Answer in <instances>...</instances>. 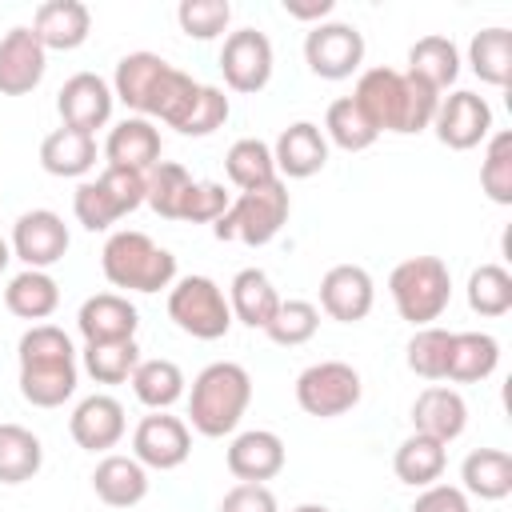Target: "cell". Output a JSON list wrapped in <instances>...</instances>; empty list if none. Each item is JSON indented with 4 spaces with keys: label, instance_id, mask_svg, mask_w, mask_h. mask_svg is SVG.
<instances>
[{
    "label": "cell",
    "instance_id": "cell-5",
    "mask_svg": "<svg viewBox=\"0 0 512 512\" xmlns=\"http://www.w3.org/2000/svg\"><path fill=\"white\" fill-rule=\"evenodd\" d=\"M388 292L400 320H408L412 328H428L432 320L444 316L452 300V272L440 256H408L392 268Z\"/></svg>",
    "mask_w": 512,
    "mask_h": 512
},
{
    "label": "cell",
    "instance_id": "cell-8",
    "mask_svg": "<svg viewBox=\"0 0 512 512\" xmlns=\"http://www.w3.org/2000/svg\"><path fill=\"white\" fill-rule=\"evenodd\" d=\"M168 320L180 332H188L192 340H220L236 324L232 308H228V296H224V288L212 276H184V280H176L168 288Z\"/></svg>",
    "mask_w": 512,
    "mask_h": 512
},
{
    "label": "cell",
    "instance_id": "cell-53",
    "mask_svg": "<svg viewBox=\"0 0 512 512\" xmlns=\"http://www.w3.org/2000/svg\"><path fill=\"white\" fill-rule=\"evenodd\" d=\"M292 512H332V508L328 504H296Z\"/></svg>",
    "mask_w": 512,
    "mask_h": 512
},
{
    "label": "cell",
    "instance_id": "cell-38",
    "mask_svg": "<svg viewBox=\"0 0 512 512\" xmlns=\"http://www.w3.org/2000/svg\"><path fill=\"white\" fill-rule=\"evenodd\" d=\"M320 132H324V140H332V144L344 148V152H364V148H372L376 136H380V132L368 124V116L356 108L352 96H340V100L328 104Z\"/></svg>",
    "mask_w": 512,
    "mask_h": 512
},
{
    "label": "cell",
    "instance_id": "cell-22",
    "mask_svg": "<svg viewBox=\"0 0 512 512\" xmlns=\"http://www.w3.org/2000/svg\"><path fill=\"white\" fill-rule=\"evenodd\" d=\"M160 128L144 116H124L120 124H112L108 140H104V160L108 168H128V172H152L160 164Z\"/></svg>",
    "mask_w": 512,
    "mask_h": 512
},
{
    "label": "cell",
    "instance_id": "cell-42",
    "mask_svg": "<svg viewBox=\"0 0 512 512\" xmlns=\"http://www.w3.org/2000/svg\"><path fill=\"white\" fill-rule=\"evenodd\" d=\"M316 328H320V308L312 300H280V308L268 320L264 336L272 344H280V348H300V344H308L316 336Z\"/></svg>",
    "mask_w": 512,
    "mask_h": 512
},
{
    "label": "cell",
    "instance_id": "cell-3",
    "mask_svg": "<svg viewBox=\"0 0 512 512\" xmlns=\"http://www.w3.org/2000/svg\"><path fill=\"white\" fill-rule=\"evenodd\" d=\"M252 404V376L244 364L236 360H216L208 368H200V376L192 380L188 392V424L200 436H232L244 420Z\"/></svg>",
    "mask_w": 512,
    "mask_h": 512
},
{
    "label": "cell",
    "instance_id": "cell-40",
    "mask_svg": "<svg viewBox=\"0 0 512 512\" xmlns=\"http://www.w3.org/2000/svg\"><path fill=\"white\" fill-rule=\"evenodd\" d=\"M468 308L476 316H508L512 312V272L504 264H480L468 276Z\"/></svg>",
    "mask_w": 512,
    "mask_h": 512
},
{
    "label": "cell",
    "instance_id": "cell-6",
    "mask_svg": "<svg viewBox=\"0 0 512 512\" xmlns=\"http://www.w3.org/2000/svg\"><path fill=\"white\" fill-rule=\"evenodd\" d=\"M288 212H292L288 188H284V180H272V184L240 192L228 204V212L212 224V236L216 240H240L248 248H264L280 236V228L288 224Z\"/></svg>",
    "mask_w": 512,
    "mask_h": 512
},
{
    "label": "cell",
    "instance_id": "cell-41",
    "mask_svg": "<svg viewBox=\"0 0 512 512\" xmlns=\"http://www.w3.org/2000/svg\"><path fill=\"white\" fill-rule=\"evenodd\" d=\"M84 372L96 384H124L132 368L140 364V344L136 340H104V344H84Z\"/></svg>",
    "mask_w": 512,
    "mask_h": 512
},
{
    "label": "cell",
    "instance_id": "cell-7",
    "mask_svg": "<svg viewBox=\"0 0 512 512\" xmlns=\"http://www.w3.org/2000/svg\"><path fill=\"white\" fill-rule=\"evenodd\" d=\"M144 204V176L128 168H108L96 180H80L72 192V212L88 232H108L116 220Z\"/></svg>",
    "mask_w": 512,
    "mask_h": 512
},
{
    "label": "cell",
    "instance_id": "cell-15",
    "mask_svg": "<svg viewBox=\"0 0 512 512\" xmlns=\"http://www.w3.org/2000/svg\"><path fill=\"white\" fill-rule=\"evenodd\" d=\"M112 104H116L112 84L96 72H76L56 92V112H60L64 128H76L88 136H96V128H104L112 120Z\"/></svg>",
    "mask_w": 512,
    "mask_h": 512
},
{
    "label": "cell",
    "instance_id": "cell-44",
    "mask_svg": "<svg viewBox=\"0 0 512 512\" xmlns=\"http://www.w3.org/2000/svg\"><path fill=\"white\" fill-rule=\"evenodd\" d=\"M480 188L492 204H512V132H492L480 164Z\"/></svg>",
    "mask_w": 512,
    "mask_h": 512
},
{
    "label": "cell",
    "instance_id": "cell-17",
    "mask_svg": "<svg viewBox=\"0 0 512 512\" xmlns=\"http://www.w3.org/2000/svg\"><path fill=\"white\" fill-rule=\"evenodd\" d=\"M124 428H128L124 404L116 396H108V392L84 396L72 408V416H68V432H72V440L84 452H108V448H116L124 440Z\"/></svg>",
    "mask_w": 512,
    "mask_h": 512
},
{
    "label": "cell",
    "instance_id": "cell-2",
    "mask_svg": "<svg viewBox=\"0 0 512 512\" xmlns=\"http://www.w3.org/2000/svg\"><path fill=\"white\" fill-rule=\"evenodd\" d=\"M16 360H20V396L32 408H60L64 400H72L80 368L64 328L32 324L16 344Z\"/></svg>",
    "mask_w": 512,
    "mask_h": 512
},
{
    "label": "cell",
    "instance_id": "cell-20",
    "mask_svg": "<svg viewBox=\"0 0 512 512\" xmlns=\"http://www.w3.org/2000/svg\"><path fill=\"white\" fill-rule=\"evenodd\" d=\"M76 328L84 336V344H104V340H136L140 328V312L128 296L120 292H96L80 304L76 312Z\"/></svg>",
    "mask_w": 512,
    "mask_h": 512
},
{
    "label": "cell",
    "instance_id": "cell-28",
    "mask_svg": "<svg viewBox=\"0 0 512 512\" xmlns=\"http://www.w3.org/2000/svg\"><path fill=\"white\" fill-rule=\"evenodd\" d=\"M228 308H232V320L248 324V328H268V320L276 316L280 308V292L276 284L268 280V272L260 268H240L228 284Z\"/></svg>",
    "mask_w": 512,
    "mask_h": 512
},
{
    "label": "cell",
    "instance_id": "cell-16",
    "mask_svg": "<svg viewBox=\"0 0 512 512\" xmlns=\"http://www.w3.org/2000/svg\"><path fill=\"white\" fill-rule=\"evenodd\" d=\"M376 304V284L360 264H336L320 280V308L340 324H360Z\"/></svg>",
    "mask_w": 512,
    "mask_h": 512
},
{
    "label": "cell",
    "instance_id": "cell-19",
    "mask_svg": "<svg viewBox=\"0 0 512 512\" xmlns=\"http://www.w3.org/2000/svg\"><path fill=\"white\" fill-rule=\"evenodd\" d=\"M284 440L268 428H248V432H236L232 444H228V472L240 480V484H264L272 476L284 472Z\"/></svg>",
    "mask_w": 512,
    "mask_h": 512
},
{
    "label": "cell",
    "instance_id": "cell-29",
    "mask_svg": "<svg viewBox=\"0 0 512 512\" xmlns=\"http://www.w3.org/2000/svg\"><path fill=\"white\" fill-rule=\"evenodd\" d=\"M460 492L476 500H504L512 492V456L504 448H472L460 464Z\"/></svg>",
    "mask_w": 512,
    "mask_h": 512
},
{
    "label": "cell",
    "instance_id": "cell-52",
    "mask_svg": "<svg viewBox=\"0 0 512 512\" xmlns=\"http://www.w3.org/2000/svg\"><path fill=\"white\" fill-rule=\"evenodd\" d=\"M8 260H12V248H8V240H0V272L8 268Z\"/></svg>",
    "mask_w": 512,
    "mask_h": 512
},
{
    "label": "cell",
    "instance_id": "cell-25",
    "mask_svg": "<svg viewBox=\"0 0 512 512\" xmlns=\"http://www.w3.org/2000/svg\"><path fill=\"white\" fill-rule=\"evenodd\" d=\"M412 428L420 436H432L440 444H452L464 428H468V404L456 388H444V384H432L416 396L412 404Z\"/></svg>",
    "mask_w": 512,
    "mask_h": 512
},
{
    "label": "cell",
    "instance_id": "cell-12",
    "mask_svg": "<svg viewBox=\"0 0 512 512\" xmlns=\"http://www.w3.org/2000/svg\"><path fill=\"white\" fill-rule=\"evenodd\" d=\"M72 236H68V224L60 212L52 208H32V212H20L16 224H12V256L24 264V268H40L48 272L56 260H64Z\"/></svg>",
    "mask_w": 512,
    "mask_h": 512
},
{
    "label": "cell",
    "instance_id": "cell-39",
    "mask_svg": "<svg viewBox=\"0 0 512 512\" xmlns=\"http://www.w3.org/2000/svg\"><path fill=\"white\" fill-rule=\"evenodd\" d=\"M188 188H192V176L176 160H160L152 172H144V204L160 220H180V204Z\"/></svg>",
    "mask_w": 512,
    "mask_h": 512
},
{
    "label": "cell",
    "instance_id": "cell-27",
    "mask_svg": "<svg viewBox=\"0 0 512 512\" xmlns=\"http://www.w3.org/2000/svg\"><path fill=\"white\" fill-rule=\"evenodd\" d=\"M40 168L48 176H60V180H80L96 168V136L88 132H76V128H52L44 140H40Z\"/></svg>",
    "mask_w": 512,
    "mask_h": 512
},
{
    "label": "cell",
    "instance_id": "cell-36",
    "mask_svg": "<svg viewBox=\"0 0 512 512\" xmlns=\"http://www.w3.org/2000/svg\"><path fill=\"white\" fill-rule=\"evenodd\" d=\"M468 64L484 84L508 88V80H512V32L508 28H480L468 44Z\"/></svg>",
    "mask_w": 512,
    "mask_h": 512
},
{
    "label": "cell",
    "instance_id": "cell-47",
    "mask_svg": "<svg viewBox=\"0 0 512 512\" xmlns=\"http://www.w3.org/2000/svg\"><path fill=\"white\" fill-rule=\"evenodd\" d=\"M228 112H232V104H228L224 88L200 84V96H196V104L188 108V116L180 120V128H176V132H180V136H212L216 128H224Z\"/></svg>",
    "mask_w": 512,
    "mask_h": 512
},
{
    "label": "cell",
    "instance_id": "cell-48",
    "mask_svg": "<svg viewBox=\"0 0 512 512\" xmlns=\"http://www.w3.org/2000/svg\"><path fill=\"white\" fill-rule=\"evenodd\" d=\"M228 192L224 184L216 180H192V188L184 192V204H180V220L184 224H216L224 212H228Z\"/></svg>",
    "mask_w": 512,
    "mask_h": 512
},
{
    "label": "cell",
    "instance_id": "cell-49",
    "mask_svg": "<svg viewBox=\"0 0 512 512\" xmlns=\"http://www.w3.org/2000/svg\"><path fill=\"white\" fill-rule=\"evenodd\" d=\"M220 512H280L268 484H232L220 500Z\"/></svg>",
    "mask_w": 512,
    "mask_h": 512
},
{
    "label": "cell",
    "instance_id": "cell-21",
    "mask_svg": "<svg viewBox=\"0 0 512 512\" xmlns=\"http://www.w3.org/2000/svg\"><path fill=\"white\" fill-rule=\"evenodd\" d=\"M168 68H172V64H168L164 56H156V52H128V56H120V64H116L112 96H116L124 108H132L136 116L148 120L152 100H156V92H160Z\"/></svg>",
    "mask_w": 512,
    "mask_h": 512
},
{
    "label": "cell",
    "instance_id": "cell-30",
    "mask_svg": "<svg viewBox=\"0 0 512 512\" xmlns=\"http://www.w3.org/2000/svg\"><path fill=\"white\" fill-rule=\"evenodd\" d=\"M500 364V340L492 332H452L448 352V376L452 384H480Z\"/></svg>",
    "mask_w": 512,
    "mask_h": 512
},
{
    "label": "cell",
    "instance_id": "cell-37",
    "mask_svg": "<svg viewBox=\"0 0 512 512\" xmlns=\"http://www.w3.org/2000/svg\"><path fill=\"white\" fill-rule=\"evenodd\" d=\"M224 172H228V180H232L240 192L280 180V176H276V160H272V144H264V140H256V136H244V140H236V144L228 148Z\"/></svg>",
    "mask_w": 512,
    "mask_h": 512
},
{
    "label": "cell",
    "instance_id": "cell-46",
    "mask_svg": "<svg viewBox=\"0 0 512 512\" xmlns=\"http://www.w3.org/2000/svg\"><path fill=\"white\" fill-rule=\"evenodd\" d=\"M228 20H232L228 0H180L176 8V24L192 40H216L228 28Z\"/></svg>",
    "mask_w": 512,
    "mask_h": 512
},
{
    "label": "cell",
    "instance_id": "cell-34",
    "mask_svg": "<svg viewBox=\"0 0 512 512\" xmlns=\"http://www.w3.org/2000/svg\"><path fill=\"white\" fill-rule=\"evenodd\" d=\"M408 72L420 76L424 84H432L436 92H444L448 84H456L460 76V52L448 36H420L412 48H408Z\"/></svg>",
    "mask_w": 512,
    "mask_h": 512
},
{
    "label": "cell",
    "instance_id": "cell-32",
    "mask_svg": "<svg viewBox=\"0 0 512 512\" xmlns=\"http://www.w3.org/2000/svg\"><path fill=\"white\" fill-rule=\"evenodd\" d=\"M4 308L12 316H20V320H36L40 324V320H48L60 308V284L48 272H40V268H24V272H16L8 280Z\"/></svg>",
    "mask_w": 512,
    "mask_h": 512
},
{
    "label": "cell",
    "instance_id": "cell-43",
    "mask_svg": "<svg viewBox=\"0 0 512 512\" xmlns=\"http://www.w3.org/2000/svg\"><path fill=\"white\" fill-rule=\"evenodd\" d=\"M448 352H452V332L428 324V328H416V332H412L404 360H408V368H412L416 376H424V380H444V376H448Z\"/></svg>",
    "mask_w": 512,
    "mask_h": 512
},
{
    "label": "cell",
    "instance_id": "cell-31",
    "mask_svg": "<svg viewBox=\"0 0 512 512\" xmlns=\"http://www.w3.org/2000/svg\"><path fill=\"white\" fill-rule=\"evenodd\" d=\"M444 464H448V444H440V440H432V436H420V432H412L408 440H400V448H396V456H392V472H396V480L408 484V488L440 484Z\"/></svg>",
    "mask_w": 512,
    "mask_h": 512
},
{
    "label": "cell",
    "instance_id": "cell-11",
    "mask_svg": "<svg viewBox=\"0 0 512 512\" xmlns=\"http://www.w3.org/2000/svg\"><path fill=\"white\" fill-rule=\"evenodd\" d=\"M272 68H276L272 40L260 28H240V32H228L224 36L220 72H224V84L232 92H244V96L264 92L268 80H272Z\"/></svg>",
    "mask_w": 512,
    "mask_h": 512
},
{
    "label": "cell",
    "instance_id": "cell-9",
    "mask_svg": "<svg viewBox=\"0 0 512 512\" xmlns=\"http://www.w3.org/2000/svg\"><path fill=\"white\" fill-rule=\"evenodd\" d=\"M360 396H364L360 372L344 360H320L296 376V404L316 420H336L352 412Z\"/></svg>",
    "mask_w": 512,
    "mask_h": 512
},
{
    "label": "cell",
    "instance_id": "cell-50",
    "mask_svg": "<svg viewBox=\"0 0 512 512\" xmlns=\"http://www.w3.org/2000/svg\"><path fill=\"white\" fill-rule=\"evenodd\" d=\"M412 512H472V508L456 484H428V488H420Z\"/></svg>",
    "mask_w": 512,
    "mask_h": 512
},
{
    "label": "cell",
    "instance_id": "cell-26",
    "mask_svg": "<svg viewBox=\"0 0 512 512\" xmlns=\"http://www.w3.org/2000/svg\"><path fill=\"white\" fill-rule=\"evenodd\" d=\"M92 492L108 504V508H136L148 496V468L136 456H116L108 452L96 468H92Z\"/></svg>",
    "mask_w": 512,
    "mask_h": 512
},
{
    "label": "cell",
    "instance_id": "cell-14",
    "mask_svg": "<svg viewBox=\"0 0 512 512\" xmlns=\"http://www.w3.org/2000/svg\"><path fill=\"white\" fill-rule=\"evenodd\" d=\"M132 456L144 464V468H156V472H172L180 468L188 456H192V428L180 420V416H168V412H152L136 424L132 432Z\"/></svg>",
    "mask_w": 512,
    "mask_h": 512
},
{
    "label": "cell",
    "instance_id": "cell-13",
    "mask_svg": "<svg viewBox=\"0 0 512 512\" xmlns=\"http://www.w3.org/2000/svg\"><path fill=\"white\" fill-rule=\"evenodd\" d=\"M432 128H436V140L444 148L468 152V148H476L492 136V108H488L484 96H476L468 88H456L452 96H440Z\"/></svg>",
    "mask_w": 512,
    "mask_h": 512
},
{
    "label": "cell",
    "instance_id": "cell-33",
    "mask_svg": "<svg viewBox=\"0 0 512 512\" xmlns=\"http://www.w3.org/2000/svg\"><path fill=\"white\" fill-rule=\"evenodd\" d=\"M128 384H132V392H136V400H140L144 408L168 412V408L184 396V384H188V380H184V372H180L176 360L156 356V360H140V364L132 368Z\"/></svg>",
    "mask_w": 512,
    "mask_h": 512
},
{
    "label": "cell",
    "instance_id": "cell-1",
    "mask_svg": "<svg viewBox=\"0 0 512 512\" xmlns=\"http://www.w3.org/2000/svg\"><path fill=\"white\" fill-rule=\"evenodd\" d=\"M352 100L376 132H396V136H412V132L432 128V116L440 108V92L432 84H424L412 72L388 68V64L360 72Z\"/></svg>",
    "mask_w": 512,
    "mask_h": 512
},
{
    "label": "cell",
    "instance_id": "cell-35",
    "mask_svg": "<svg viewBox=\"0 0 512 512\" xmlns=\"http://www.w3.org/2000/svg\"><path fill=\"white\" fill-rule=\"evenodd\" d=\"M44 444L24 424H0V484H24L40 472Z\"/></svg>",
    "mask_w": 512,
    "mask_h": 512
},
{
    "label": "cell",
    "instance_id": "cell-10",
    "mask_svg": "<svg viewBox=\"0 0 512 512\" xmlns=\"http://www.w3.org/2000/svg\"><path fill=\"white\" fill-rule=\"evenodd\" d=\"M304 64L320 80H348L364 64V36L356 24L344 20H324L312 24L304 36Z\"/></svg>",
    "mask_w": 512,
    "mask_h": 512
},
{
    "label": "cell",
    "instance_id": "cell-51",
    "mask_svg": "<svg viewBox=\"0 0 512 512\" xmlns=\"http://www.w3.org/2000/svg\"><path fill=\"white\" fill-rule=\"evenodd\" d=\"M332 8H336L332 0H312V4H296V0H284V12H288L292 20H316V24H324V16H328Z\"/></svg>",
    "mask_w": 512,
    "mask_h": 512
},
{
    "label": "cell",
    "instance_id": "cell-24",
    "mask_svg": "<svg viewBox=\"0 0 512 512\" xmlns=\"http://www.w3.org/2000/svg\"><path fill=\"white\" fill-rule=\"evenodd\" d=\"M92 32V12L80 0H44L32 16V36L40 40L44 52H72L88 40Z\"/></svg>",
    "mask_w": 512,
    "mask_h": 512
},
{
    "label": "cell",
    "instance_id": "cell-45",
    "mask_svg": "<svg viewBox=\"0 0 512 512\" xmlns=\"http://www.w3.org/2000/svg\"><path fill=\"white\" fill-rule=\"evenodd\" d=\"M196 96H200V84L188 72L168 68V76H164V84H160V92L152 100L148 120H164L168 128H180V120L188 116V108L196 104Z\"/></svg>",
    "mask_w": 512,
    "mask_h": 512
},
{
    "label": "cell",
    "instance_id": "cell-4",
    "mask_svg": "<svg viewBox=\"0 0 512 512\" xmlns=\"http://www.w3.org/2000/svg\"><path fill=\"white\" fill-rule=\"evenodd\" d=\"M100 272L112 288L124 292H160L176 284V256L160 248L148 232L120 228L104 240L100 252Z\"/></svg>",
    "mask_w": 512,
    "mask_h": 512
},
{
    "label": "cell",
    "instance_id": "cell-23",
    "mask_svg": "<svg viewBox=\"0 0 512 512\" xmlns=\"http://www.w3.org/2000/svg\"><path fill=\"white\" fill-rule=\"evenodd\" d=\"M272 160H276V176H288V180L316 176L328 164V140H324L320 124H312V120L288 124L272 144Z\"/></svg>",
    "mask_w": 512,
    "mask_h": 512
},
{
    "label": "cell",
    "instance_id": "cell-18",
    "mask_svg": "<svg viewBox=\"0 0 512 512\" xmlns=\"http://www.w3.org/2000/svg\"><path fill=\"white\" fill-rule=\"evenodd\" d=\"M48 68V52L32 36V28L16 24L0 40V96H28Z\"/></svg>",
    "mask_w": 512,
    "mask_h": 512
}]
</instances>
